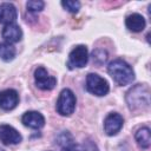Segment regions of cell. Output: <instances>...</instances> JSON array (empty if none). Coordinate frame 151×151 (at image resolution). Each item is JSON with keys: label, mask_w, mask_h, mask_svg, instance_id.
<instances>
[{"label": "cell", "mask_w": 151, "mask_h": 151, "mask_svg": "<svg viewBox=\"0 0 151 151\" xmlns=\"http://www.w3.org/2000/svg\"><path fill=\"white\" fill-rule=\"evenodd\" d=\"M126 103L130 110L146 109L150 105V90L146 85H136L126 93Z\"/></svg>", "instance_id": "obj_2"}, {"label": "cell", "mask_w": 151, "mask_h": 151, "mask_svg": "<svg viewBox=\"0 0 151 151\" xmlns=\"http://www.w3.org/2000/svg\"><path fill=\"white\" fill-rule=\"evenodd\" d=\"M87 61H88V52L86 46L78 45L71 51L68 55L67 65L70 68H81L87 64Z\"/></svg>", "instance_id": "obj_5"}, {"label": "cell", "mask_w": 151, "mask_h": 151, "mask_svg": "<svg viewBox=\"0 0 151 151\" xmlns=\"http://www.w3.org/2000/svg\"><path fill=\"white\" fill-rule=\"evenodd\" d=\"M61 6L71 13H77L80 8V2L73 0H66V1H61Z\"/></svg>", "instance_id": "obj_16"}, {"label": "cell", "mask_w": 151, "mask_h": 151, "mask_svg": "<svg viewBox=\"0 0 151 151\" xmlns=\"http://www.w3.org/2000/svg\"><path fill=\"white\" fill-rule=\"evenodd\" d=\"M83 151H98V147H97V145L92 142V140H86L85 143H84V149H83Z\"/></svg>", "instance_id": "obj_18"}, {"label": "cell", "mask_w": 151, "mask_h": 151, "mask_svg": "<svg viewBox=\"0 0 151 151\" xmlns=\"http://www.w3.org/2000/svg\"><path fill=\"white\" fill-rule=\"evenodd\" d=\"M123 124H124L123 117L117 112H112L104 120V131L109 136H114L120 131Z\"/></svg>", "instance_id": "obj_7"}, {"label": "cell", "mask_w": 151, "mask_h": 151, "mask_svg": "<svg viewBox=\"0 0 151 151\" xmlns=\"http://www.w3.org/2000/svg\"><path fill=\"white\" fill-rule=\"evenodd\" d=\"M76 103L77 99L74 93L70 88H64L60 92L59 98L57 100V105H55L57 112L61 116H71L74 112Z\"/></svg>", "instance_id": "obj_3"}, {"label": "cell", "mask_w": 151, "mask_h": 151, "mask_svg": "<svg viewBox=\"0 0 151 151\" xmlns=\"http://www.w3.org/2000/svg\"><path fill=\"white\" fill-rule=\"evenodd\" d=\"M17 50L15 47L9 42H0V58L5 61L13 60L15 57Z\"/></svg>", "instance_id": "obj_15"}, {"label": "cell", "mask_w": 151, "mask_h": 151, "mask_svg": "<svg viewBox=\"0 0 151 151\" xmlns=\"http://www.w3.org/2000/svg\"><path fill=\"white\" fill-rule=\"evenodd\" d=\"M136 140L142 149H149L151 144V132L149 127H140L136 132Z\"/></svg>", "instance_id": "obj_14"}, {"label": "cell", "mask_w": 151, "mask_h": 151, "mask_svg": "<svg viewBox=\"0 0 151 151\" xmlns=\"http://www.w3.org/2000/svg\"><path fill=\"white\" fill-rule=\"evenodd\" d=\"M86 90L98 97L105 96L107 94L110 86L106 79H104L103 77L96 74V73H90L86 77Z\"/></svg>", "instance_id": "obj_4"}, {"label": "cell", "mask_w": 151, "mask_h": 151, "mask_svg": "<svg viewBox=\"0 0 151 151\" xmlns=\"http://www.w3.org/2000/svg\"><path fill=\"white\" fill-rule=\"evenodd\" d=\"M125 25L126 27L132 31V32H140L145 28V19L142 14H138V13H133V14H130L126 20H125Z\"/></svg>", "instance_id": "obj_13"}, {"label": "cell", "mask_w": 151, "mask_h": 151, "mask_svg": "<svg viewBox=\"0 0 151 151\" xmlns=\"http://www.w3.org/2000/svg\"><path fill=\"white\" fill-rule=\"evenodd\" d=\"M26 6L29 12H40L44 8L45 4L44 1H40V0H31V1H27Z\"/></svg>", "instance_id": "obj_17"}, {"label": "cell", "mask_w": 151, "mask_h": 151, "mask_svg": "<svg viewBox=\"0 0 151 151\" xmlns=\"http://www.w3.org/2000/svg\"><path fill=\"white\" fill-rule=\"evenodd\" d=\"M61 151H83V149L79 146V145H74L73 143L67 145V146H64Z\"/></svg>", "instance_id": "obj_19"}, {"label": "cell", "mask_w": 151, "mask_h": 151, "mask_svg": "<svg viewBox=\"0 0 151 151\" xmlns=\"http://www.w3.org/2000/svg\"><path fill=\"white\" fill-rule=\"evenodd\" d=\"M107 72L113 78V80L120 86L129 85L134 79L133 70L126 61L122 59L112 60L107 66Z\"/></svg>", "instance_id": "obj_1"}, {"label": "cell", "mask_w": 151, "mask_h": 151, "mask_svg": "<svg viewBox=\"0 0 151 151\" xmlns=\"http://www.w3.org/2000/svg\"><path fill=\"white\" fill-rule=\"evenodd\" d=\"M21 122L25 126H28L31 129H41L45 125V118L41 113L37 111H28L24 113Z\"/></svg>", "instance_id": "obj_11"}, {"label": "cell", "mask_w": 151, "mask_h": 151, "mask_svg": "<svg viewBox=\"0 0 151 151\" xmlns=\"http://www.w3.org/2000/svg\"><path fill=\"white\" fill-rule=\"evenodd\" d=\"M17 18H18V12L13 4L4 2L0 5V24H5V25L14 24Z\"/></svg>", "instance_id": "obj_10"}, {"label": "cell", "mask_w": 151, "mask_h": 151, "mask_svg": "<svg viewBox=\"0 0 151 151\" xmlns=\"http://www.w3.org/2000/svg\"><path fill=\"white\" fill-rule=\"evenodd\" d=\"M34 80H35V85L44 91L52 90L57 85V79L50 76L44 67H38L34 71Z\"/></svg>", "instance_id": "obj_6"}, {"label": "cell", "mask_w": 151, "mask_h": 151, "mask_svg": "<svg viewBox=\"0 0 151 151\" xmlns=\"http://www.w3.org/2000/svg\"><path fill=\"white\" fill-rule=\"evenodd\" d=\"M0 151H4V150H2V149H0Z\"/></svg>", "instance_id": "obj_20"}, {"label": "cell", "mask_w": 151, "mask_h": 151, "mask_svg": "<svg viewBox=\"0 0 151 151\" xmlns=\"http://www.w3.org/2000/svg\"><path fill=\"white\" fill-rule=\"evenodd\" d=\"M19 103V94L13 88H7L0 92V109L5 111L13 110Z\"/></svg>", "instance_id": "obj_9"}, {"label": "cell", "mask_w": 151, "mask_h": 151, "mask_svg": "<svg viewBox=\"0 0 151 151\" xmlns=\"http://www.w3.org/2000/svg\"><path fill=\"white\" fill-rule=\"evenodd\" d=\"M21 134L11 125L1 124L0 125V140L5 145H14L21 142Z\"/></svg>", "instance_id": "obj_8"}, {"label": "cell", "mask_w": 151, "mask_h": 151, "mask_svg": "<svg viewBox=\"0 0 151 151\" xmlns=\"http://www.w3.org/2000/svg\"><path fill=\"white\" fill-rule=\"evenodd\" d=\"M2 38L6 40V42H18L21 38H22V32L21 28L15 25V24H9V25H5V27L2 28Z\"/></svg>", "instance_id": "obj_12"}]
</instances>
